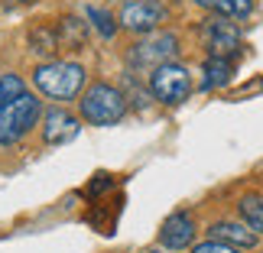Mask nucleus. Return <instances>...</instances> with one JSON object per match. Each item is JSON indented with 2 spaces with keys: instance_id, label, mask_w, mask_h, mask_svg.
Returning a JSON list of instances; mask_svg holds the SVG:
<instances>
[{
  "instance_id": "1",
  "label": "nucleus",
  "mask_w": 263,
  "mask_h": 253,
  "mask_svg": "<svg viewBox=\"0 0 263 253\" xmlns=\"http://www.w3.org/2000/svg\"><path fill=\"white\" fill-rule=\"evenodd\" d=\"M78 110H82V120H88L91 127H114L127 114V94L107 82H95L78 101Z\"/></svg>"
},
{
  "instance_id": "2",
  "label": "nucleus",
  "mask_w": 263,
  "mask_h": 253,
  "mask_svg": "<svg viewBox=\"0 0 263 253\" xmlns=\"http://www.w3.org/2000/svg\"><path fill=\"white\" fill-rule=\"evenodd\" d=\"M33 82L36 88L43 91L46 98L52 101H72L82 94L85 88V68L78 62H46V65H36L33 72Z\"/></svg>"
},
{
  "instance_id": "3",
  "label": "nucleus",
  "mask_w": 263,
  "mask_h": 253,
  "mask_svg": "<svg viewBox=\"0 0 263 253\" xmlns=\"http://www.w3.org/2000/svg\"><path fill=\"white\" fill-rule=\"evenodd\" d=\"M39 114H43V101L36 94H16L13 101H7V104H0V146H13L20 143L29 130L36 127Z\"/></svg>"
},
{
  "instance_id": "4",
  "label": "nucleus",
  "mask_w": 263,
  "mask_h": 253,
  "mask_svg": "<svg viewBox=\"0 0 263 253\" xmlns=\"http://www.w3.org/2000/svg\"><path fill=\"white\" fill-rule=\"evenodd\" d=\"M176 52H179V39L176 33H146L140 43L130 46V68L137 72H153V68L166 65V62H176Z\"/></svg>"
},
{
  "instance_id": "5",
  "label": "nucleus",
  "mask_w": 263,
  "mask_h": 253,
  "mask_svg": "<svg viewBox=\"0 0 263 253\" xmlns=\"http://www.w3.org/2000/svg\"><path fill=\"white\" fill-rule=\"evenodd\" d=\"M149 91H153V98L159 101V104H169L176 107L182 104L189 94H192V75L185 65L179 62H166L149 72Z\"/></svg>"
},
{
  "instance_id": "6",
  "label": "nucleus",
  "mask_w": 263,
  "mask_h": 253,
  "mask_svg": "<svg viewBox=\"0 0 263 253\" xmlns=\"http://www.w3.org/2000/svg\"><path fill=\"white\" fill-rule=\"evenodd\" d=\"M163 20H166V4H159V0H127L120 7V26L140 36L156 33Z\"/></svg>"
},
{
  "instance_id": "7",
  "label": "nucleus",
  "mask_w": 263,
  "mask_h": 253,
  "mask_svg": "<svg viewBox=\"0 0 263 253\" xmlns=\"http://www.w3.org/2000/svg\"><path fill=\"white\" fill-rule=\"evenodd\" d=\"M201 39H205L211 55H224L228 59V55H234L240 49V29H237V23H231L228 16L211 13L205 20V26H201Z\"/></svg>"
},
{
  "instance_id": "8",
  "label": "nucleus",
  "mask_w": 263,
  "mask_h": 253,
  "mask_svg": "<svg viewBox=\"0 0 263 253\" xmlns=\"http://www.w3.org/2000/svg\"><path fill=\"white\" fill-rule=\"evenodd\" d=\"M192 240H195V218L189 211L169 215L163 221V227H159V244L166 250H185V247H192Z\"/></svg>"
},
{
  "instance_id": "9",
  "label": "nucleus",
  "mask_w": 263,
  "mask_h": 253,
  "mask_svg": "<svg viewBox=\"0 0 263 253\" xmlns=\"http://www.w3.org/2000/svg\"><path fill=\"white\" fill-rule=\"evenodd\" d=\"M82 133V124H78L75 114H68L65 107H52L43 120V137L49 146H62V143H72V140Z\"/></svg>"
},
{
  "instance_id": "10",
  "label": "nucleus",
  "mask_w": 263,
  "mask_h": 253,
  "mask_svg": "<svg viewBox=\"0 0 263 253\" xmlns=\"http://www.w3.org/2000/svg\"><path fill=\"white\" fill-rule=\"evenodd\" d=\"M208 234H211V240L231 244L237 250H250V247H257V240H260V234L250 230L244 221H215V224L208 227Z\"/></svg>"
},
{
  "instance_id": "11",
  "label": "nucleus",
  "mask_w": 263,
  "mask_h": 253,
  "mask_svg": "<svg viewBox=\"0 0 263 253\" xmlns=\"http://www.w3.org/2000/svg\"><path fill=\"white\" fill-rule=\"evenodd\" d=\"M201 10L215 16H228V20H247L254 13V0H195Z\"/></svg>"
},
{
  "instance_id": "12",
  "label": "nucleus",
  "mask_w": 263,
  "mask_h": 253,
  "mask_svg": "<svg viewBox=\"0 0 263 253\" xmlns=\"http://www.w3.org/2000/svg\"><path fill=\"white\" fill-rule=\"evenodd\" d=\"M201 75H205V78H201V88H205V91L224 88L231 82V75H234V65H231V59H224V55H208Z\"/></svg>"
},
{
  "instance_id": "13",
  "label": "nucleus",
  "mask_w": 263,
  "mask_h": 253,
  "mask_svg": "<svg viewBox=\"0 0 263 253\" xmlns=\"http://www.w3.org/2000/svg\"><path fill=\"white\" fill-rule=\"evenodd\" d=\"M85 33H88V23H82V20H75V16H65L62 20V26L55 29V39H59V49H75L85 43Z\"/></svg>"
},
{
  "instance_id": "14",
  "label": "nucleus",
  "mask_w": 263,
  "mask_h": 253,
  "mask_svg": "<svg viewBox=\"0 0 263 253\" xmlns=\"http://www.w3.org/2000/svg\"><path fill=\"white\" fill-rule=\"evenodd\" d=\"M237 211H240V221L250 230L263 234V195H244L237 201Z\"/></svg>"
},
{
  "instance_id": "15",
  "label": "nucleus",
  "mask_w": 263,
  "mask_h": 253,
  "mask_svg": "<svg viewBox=\"0 0 263 253\" xmlns=\"http://www.w3.org/2000/svg\"><path fill=\"white\" fill-rule=\"evenodd\" d=\"M88 26H95L104 39H110L117 33V23H114V16L107 13V10H98V7H88Z\"/></svg>"
},
{
  "instance_id": "16",
  "label": "nucleus",
  "mask_w": 263,
  "mask_h": 253,
  "mask_svg": "<svg viewBox=\"0 0 263 253\" xmlns=\"http://www.w3.org/2000/svg\"><path fill=\"white\" fill-rule=\"evenodd\" d=\"M16 94H23V82H20V75H0V104L13 101Z\"/></svg>"
},
{
  "instance_id": "17",
  "label": "nucleus",
  "mask_w": 263,
  "mask_h": 253,
  "mask_svg": "<svg viewBox=\"0 0 263 253\" xmlns=\"http://www.w3.org/2000/svg\"><path fill=\"white\" fill-rule=\"evenodd\" d=\"M192 253H240V250L231 244H221V240H205V244L192 247Z\"/></svg>"
},
{
  "instance_id": "18",
  "label": "nucleus",
  "mask_w": 263,
  "mask_h": 253,
  "mask_svg": "<svg viewBox=\"0 0 263 253\" xmlns=\"http://www.w3.org/2000/svg\"><path fill=\"white\" fill-rule=\"evenodd\" d=\"M146 253H159V250H146Z\"/></svg>"
}]
</instances>
